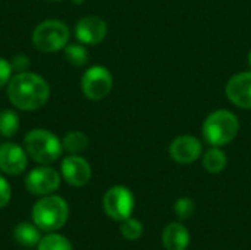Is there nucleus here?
I'll return each mask as SVG.
<instances>
[{"label": "nucleus", "instance_id": "423d86ee", "mask_svg": "<svg viewBox=\"0 0 251 250\" xmlns=\"http://www.w3.org/2000/svg\"><path fill=\"white\" fill-rule=\"evenodd\" d=\"M135 206V199L131 190L124 186L110 187L103 197V209L106 215L115 221H124L131 217Z\"/></svg>", "mask_w": 251, "mask_h": 250}, {"label": "nucleus", "instance_id": "4468645a", "mask_svg": "<svg viewBox=\"0 0 251 250\" xmlns=\"http://www.w3.org/2000/svg\"><path fill=\"white\" fill-rule=\"evenodd\" d=\"M162 242L166 250H185L190 245V233L181 222H172L165 227Z\"/></svg>", "mask_w": 251, "mask_h": 250}, {"label": "nucleus", "instance_id": "f8f14e48", "mask_svg": "<svg viewBox=\"0 0 251 250\" xmlns=\"http://www.w3.org/2000/svg\"><path fill=\"white\" fill-rule=\"evenodd\" d=\"M203 153L201 141L193 136H181L176 137L169 146L171 158L178 164H193Z\"/></svg>", "mask_w": 251, "mask_h": 250}, {"label": "nucleus", "instance_id": "412c9836", "mask_svg": "<svg viewBox=\"0 0 251 250\" xmlns=\"http://www.w3.org/2000/svg\"><path fill=\"white\" fill-rule=\"evenodd\" d=\"M121 234L126 240H137L143 236V224L135 218H126L121 224Z\"/></svg>", "mask_w": 251, "mask_h": 250}, {"label": "nucleus", "instance_id": "2eb2a0df", "mask_svg": "<svg viewBox=\"0 0 251 250\" xmlns=\"http://www.w3.org/2000/svg\"><path fill=\"white\" fill-rule=\"evenodd\" d=\"M13 237L16 243L24 248H35L41 239L40 228L35 224H28V222L18 224L13 230Z\"/></svg>", "mask_w": 251, "mask_h": 250}, {"label": "nucleus", "instance_id": "dca6fc26", "mask_svg": "<svg viewBox=\"0 0 251 250\" xmlns=\"http://www.w3.org/2000/svg\"><path fill=\"white\" fill-rule=\"evenodd\" d=\"M226 162H228L226 155L219 147L209 149L203 156V167L210 174H219L221 171H224Z\"/></svg>", "mask_w": 251, "mask_h": 250}, {"label": "nucleus", "instance_id": "bb28decb", "mask_svg": "<svg viewBox=\"0 0 251 250\" xmlns=\"http://www.w3.org/2000/svg\"><path fill=\"white\" fill-rule=\"evenodd\" d=\"M249 63H250V66H251V52L249 53Z\"/></svg>", "mask_w": 251, "mask_h": 250}, {"label": "nucleus", "instance_id": "9d476101", "mask_svg": "<svg viewBox=\"0 0 251 250\" xmlns=\"http://www.w3.org/2000/svg\"><path fill=\"white\" fill-rule=\"evenodd\" d=\"M107 34V24L103 18L96 15L84 16L76 22L75 35L82 44H99Z\"/></svg>", "mask_w": 251, "mask_h": 250}, {"label": "nucleus", "instance_id": "ddd939ff", "mask_svg": "<svg viewBox=\"0 0 251 250\" xmlns=\"http://www.w3.org/2000/svg\"><path fill=\"white\" fill-rule=\"evenodd\" d=\"M225 93L235 106L251 109V71L234 75L228 81Z\"/></svg>", "mask_w": 251, "mask_h": 250}, {"label": "nucleus", "instance_id": "5701e85b", "mask_svg": "<svg viewBox=\"0 0 251 250\" xmlns=\"http://www.w3.org/2000/svg\"><path fill=\"white\" fill-rule=\"evenodd\" d=\"M10 197H12V189L7 180L0 175V209L4 208L10 202Z\"/></svg>", "mask_w": 251, "mask_h": 250}, {"label": "nucleus", "instance_id": "9b49d317", "mask_svg": "<svg viewBox=\"0 0 251 250\" xmlns=\"http://www.w3.org/2000/svg\"><path fill=\"white\" fill-rule=\"evenodd\" d=\"M60 172H62V177L65 178V181L74 187H82L91 178L90 164L78 155L66 156L62 161Z\"/></svg>", "mask_w": 251, "mask_h": 250}, {"label": "nucleus", "instance_id": "39448f33", "mask_svg": "<svg viewBox=\"0 0 251 250\" xmlns=\"http://www.w3.org/2000/svg\"><path fill=\"white\" fill-rule=\"evenodd\" d=\"M32 43L43 53H54L68 46L69 28L59 19L43 21L32 32Z\"/></svg>", "mask_w": 251, "mask_h": 250}, {"label": "nucleus", "instance_id": "b1692460", "mask_svg": "<svg viewBox=\"0 0 251 250\" xmlns=\"http://www.w3.org/2000/svg\"><path fill=\"white\" fill-rule=\"evenodd\" d=\"M10 65H12V69L16 71L18 74L21 72H26L28 66H29V60L25 55H16L12 60H10Z\"/></svg>", "mask_w": 251, "mask_h": 250}, {"label": "nucleus", "instance_id": "a878e982", "mask_svg": "<svg viewBox=\"0 0 251 250\" xmlns=\"http://www.w3.org/2000/svg\"><path fill=\"white\" fill-rule=\"evenodd\" d=\"M75 4H81V3H84V0H72Z\"/></svg>", "mask_w": 251, "mask_h": 250}, {"label": "nucleus", "instance_id": "7ed1b4c3", "mask_svg": "<svg viewBox=\"0 0 251 250\" xmlns=\"http://www.w3.org/2000/svg\"><path fill=\"white\" fill-rule=\"evenodd\" d=\"M24 147L26 155L34 162L41 165H50L56 162L63 152V144L59 137L51 131L41 128H35L26 133L24 139Z\"/></svg>", "mask_w": 251, "mask_h": 250}, {"label": "nucleus", "instance_id": "f03ea898", "mask_svg": "<svg viewBox=\"0 0 251 250\" xmlns=\"http://www.w3.org/2000/svg\"><path fill=\"white\" fill-rule=\"evenodd\" d=\"M34 224L46 233H54L60 230L69 217V208L65 199L60 196H43L35 202L31 212Z\"/></svg>", "mask_w": 251, "mask_h": 250}, {"label": "nucleus", "instance_id": "6e6552de", "mask_svg": "<svg viewBox=\"0 0 251 250\" xmlns=\"http://www.w3.org/2000/svg\"><path fill=\"white\" fill-rule=\"evenodd\" d=\"M60 186V175L51 167H38L29 171L25 178V187L31 194L47 196L56 192Z\"/></svg>", "mask_w": 251, "mask_h": 250}, {"label": "nucleus", "instance_id": "20e7f679", "mask_svg": "<svg viewBox=\"0 0 251 250\" xmlns=\"http://www.w3.org/2000/svg\"><path fill=\"white\" fill-rule=\"evenodd\" d=\"M240 122L237 116L225 109L212 112L203 122V137L204 140L213 146L221 147L229 144L238 134Z\"/></svg>", "mask_w": 251, "mask_h": 250}, {"label": "nucleus", "instance_id": "4be33fe9", "mask_svg": "<svg viewBox=\"0 0 251 250\" xmlns=\"http://www.w3.org/2000/svg\"><path fill=\"white\" fill-rule=\"evenodd\" d=\"M175 214L179 220H188L194 214V202L188 197H181L175 203Z\"/></svg>", "mask_w": 251, "mask_h": 250}, {"label": "nucleus", "instance_id": "393cba45", "mask_svg": "<svg viewBox=\"0 0 251 250\" xmlns=\"http://www.w3.org/2000/svg\"><path fill=\"white\" fill-rule=\"evenodd\" d=\"M12 71H13L12 69V65L6 59L0 57V87H3L4 84H7L10 81Z\"/></svg>", "mask_w": 251, "mask_h": 250}, {"label": "nucleus", "instance_id": "aec40b11", "mask_svg": "<svg viewBox=\"0 0 251 250\" xmlns=\"http://www.w3.org/2000/svg\"><path fill=\"white\" fill-rule=\"evenodd\" d=\"M65 57L68 59V62L74 66H84L88 62V52L84 46L81 44H68L65 49Z\"/></svg>", "mask_w": 251, "mask_h": 250}, {"label": "nucleus", "instance_id": "f3484780", "mask_svg": "<svg viewBox=\"0 0 251 250\" xmlns=\"http://www.w3.org/2000/svg\"><path fill=\"white\" fill-rule=\"evenodd\" d=\"M63 150H66L71 155H78L81 152H84L88 146V137L81 133V131H71L68 134H65L63 140Z\"/></svg>", "mask_w": 251, "mask_h": 250}, {"label": "nucleus", "instance_id": "a211bd4d", "mask_svg": "<svg viewBox=\"0 0 251 250\" xmlns=\"http://www.w3.org/2000/svg\"><path fill=\"white\" fill-rule=\"evenodd\" d=\"M38 250H74L71 242L57 233H47L44 237L40 239L38 245H37Z\"/></svg>", "mask_w": 251, "mask_h": 250}, {"label": "nucleus", "instance_id": "f257e3e1", "mask_svg": "<svg viewBox=\"0 0 251 250\" xmlns=\"http://www.w3.org/2000/svg\"><path fill=\"white\" fill-rule=\"evenodd\" d=\"M50 97V87L44 78L32 72H21L7 83V99L21 111H37Z\"/></svg>", "mask_w": 251, "mask_h": 250}, {"label": "nucleus", "instance_id": "6ab92c4d", "mask_svg": "<svg viewBox=\"0 0 251 250\" xmlns=\"http://www.w3.org/2000/svg\"><path fill=\"white\" fill-rule=\"evenodd\" d=\"M19 130V116L10 111L4 109L0 112V134L3 137H13Z\"/></svg>", "mask_w": 251, "mask_h": 250}, {"label": "nucleus", "instance_id": "1a4fd4ad", "mask_svg": "<svg viewBox=\"0 0 251 250\" xmlns=\"http://www.w3.org/2000/svg\"><path fill=\"white\" fill-rule=\"evenodd\" d=\"M28 155L16 143H1L0 144V171L9 175H19L26 169Z\"/></svg>", "mask_w": 251, "mask_h": 250}, {"label": "nucleus", "instance_id": "0eeeda50", "mask_svg": "<svg viewBox=\"0 0 251 250\" xmlns=\"http://www.w3.org/2000/svg\"><path fill=\"white\" fill-rule=\"evenodd\" d=\"M113 85L112 74L107 68L96 65L88 68L81 78V88L87 99L101 100L104 99Z\"/></svg>", "mask_w": 251, "mask_h": 250}]
</instances>
